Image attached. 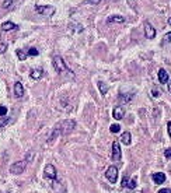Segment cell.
Returning a JSON list of instances; mask_svg holds the SVG:
<instances>
[{
    "mask_svg": "<svg viewBox=\"0 0 171 193\" xmlns=\"http://www.w3.org/2000/svg\"><path fill=\"white\" fill-rule=\"evenodd\" d=\"M136 185H137L136 178H132V179H129L128 176H125L124 179H122V183H121L122 188H128V189H135V188H136Z\"/></svg>",
    "mask_w": 171,
    "mask_h": 193,
    "instance_id": "9c48e42d",
    "label": "cell"
},
{
    "mask_svg": "<svg viewBox=\"0 0 171 193\" xmlns=\"http://www.w3.org/2000/svg\"><path fill=\"white\" fill-rule=\"evenodd\" d=\"M153 96H158V92H157V90H153Z\"/></svg>",
    "mask_w": 171,
    "mask_h": 193,
    "instance_id": "1f68e13d",
    "label": "cell"
},
{
    "mask_svg": "<svg viewBox=\"0 0 171 193\" xmlns=\"http://www.w3.org/2000/svg\"><path fill=\"white\" fill-rule=\"evenodd\" d=\"M7 107H4V105H0V116H4L7 115Z\"/></svg>",
    "mask_w": 171,
    "mask_h": 193,
    "instance_id": "cb8c5ba5",
    "label": "cell"
},
{
    "mask_svg": "<svg viewBox=\"0 0 171 193\" xmlns=\"http://www.w3.org/2000/svg\"><path fill=\"white\" fill-rule=\"evenodd\" d=\"M110 130H111V133H119V130H121V126H119V125H111Z\"/></svg>",
    "mask_w": 171,
    "mask_h": 193,
    "instance_id": "603a6c76",
    "label": "cell"
},
{
    "mask_svg": "<svg viewBox=\"0 0 171 193\" xmlns=\"http://www.w3.org/2000/svg\"><path fill=\"white\" fill-rule=\"evenodd\" d=\"M158 193H171V189H160Z\"/></svg>",
    "mask_w": 171,
    "mask_h": 193,
    "instance_id": "f1b7e54d",
    "label": "cell"
},
{
    "mask_svg": "<svg viewBox=\"0 0 171 193\" xmlns=\"http://www.w3.org/2000/svg\"><path fill=\"white\" fill-rule=\"evenodd\" d=\"M6 50H7V44H0V55H3Z\"/></svg>",
    "mask_w": 171,
    "mask_h": 193,
    "instance_id": "4316f807",
    "label": "cell"
},
{
    "mask_svg": "<svg viewBox=\"0 0 171 193\" xmlns=\"http://www.w3.org/2000/svg\"><path fill=\"white\" fill-rule=\"evenodd\" d=\"M13 4V0H3V7L4 8H10Z\"/></svg>",
    "mask_w": 171,
    "mask_h": 193,
    "instance_id": "d4e9b609",
    "label": "cell"
},
{
    "mask_svg": "<svg viewBox=\"0 0 171 193\" xmlns=\"http://www.w3.org/2000/svg\"><path fill=\"white\" fill-rule=\"evenodd\" d=\"M98 88H100L101 95H107V92H108V87L103 83V81H98Z\"/></svg>",
    "mask_w": 171,
    "mask_h": 193,
    "instance_id": "ac0fdd59",
    "label": "cell"
},
{
    "mask_svg": "<svg viewBox=\"0 0 171 193\" xmlns=\"http://www.w3.org/2000/svg\"><path fill=\"white\" fill-rule=\"evenodd\" d=\"M14 95H16V98H23L24 96V87L21 81H17L14 84Z\"/></svg>",
    "mask_w": 171,
    "mask_h": 193,
    "instance_id": "8fae6325",
    "label": "cell"
},
{
    "mask_svg": "<svg viewBox=\"0 0 171 193\" xmlns=\"http://www.w3.org/2000/svg\"><path fill=\"white\" fill-rule=\"evenodd\" d=\"M45 178H48V179H52V180H55L56 178H58L56 168L53 167L52 164H48L46 167H45Z\"/></svg>",
    "mask_w": 171,
    "mask_h": 193,
    "instance_id": "52a82bcc",
    "label": "cell"
},
{
    "mask_svg": "<svg viewBox=\"0 0 171 193\" xmlns=\"http://www.w3.org/2000/svg\"><path fill=\"white\" fill-rule=\"evenodd\" d=\"M164 155H166V158L171 159V149H167L166 151H164Z\"/></svg>",
    "mask_w": 171,
    "mask_h": 193,
    "instance_id": "83f0119b",
    "label": "cell"
},
{
    "mask_svg": "<svg viewBox=\"0 0 171 193\" xmlns=\"http://www.w3.org/2000/svg\"><path fill=\"white\" fill-rule=\"evenodd\" d=\"M44 76V70L41 67L38 69H31V71H29V77L32 78V80H40L41 77Z\"/></svg>",
    "mask_w": 171,
    "mask_h": 193,
    "instance_id": "7c38bea8",
    "label": "cell"
},
{
    "mask_svg": "<svg viewBox=\"0 0 171 193\" xmlns=\"http://www.w3.org/2000/svg\"><path fill=\"white\" fill-rule=\"evenodd\" d=\"M2 29L3 31H11V29H19V25L11 21H6V23L2 24Z\"/></svg>",
    "mask_w": 171,
    "mask_h": 193,
    "instance_id": "9a60e30c",
    "label": "cell"
},
{
    "mask_svg": "<svg viewBox=\"0 0 171 193\" xmlns=\"http://www.w3.org/2000/svg\"><path fill=\"white\" fill-rule=\"evenodd\" d=\"M158 81H160V84H166V83H168V73H167L164 69H160L158 70Z\"/></svg>",
    "mask_w": 171,
    "mask_h": 193,
    "instance_id": "5bb4252c",
    "label": "cell"
},
{
    "mask_svg": "<svg viewBox=\"0 0 171 193\" xmlns=\"http://www.w3.org/2000/svg\"><path fill=\"white\" fill-rule=\"evenodd\" d=\"M152 179L156 185H161V183L166 182V174L163 172H154L152 175Z\"/></svg>",
    "mask_w": 171,
    "mask_h": 193,
    "instance_id": "30bf717a",
    "label": "cell"
},
{
    "mask_svg": "<svg viewBox=\"0 0 171 193\" xmlns=\"http://www.w3.org/2000/svg\"><path fill=\"white\" fill-rule=\"evenodd\" d=\"M17 56H19V59H20V60H25V59H27V56H28V53L24 52L23 49H19V50H17Z\"/></svg>",
    "mask_w": 171,
    "mask_h": 193,
    "instance_id": "ffe728a7",
    "label": "cell"
},
{
    "mask_svg": "<svg viewBox=\"0 0 171 193\" xmlns=\"http://www.w3.org/2000/svg\"><path fill=\"white\" fill-rule=\"evenodd\" d=\"M168 91L171 92V81H170V84H168Z\"/></svg>",
    "mask_w": 171,
    "mask_h": 193,
    "instance_id": "d6a6232c",
    "label": "cell"
},
{
    "mask_svg": "<svg viewBox=\"0 0 171 193\" xmlns=\"http://www.w3.org/2000/svg\"><path fill=\"white\" fill-rule=\"evenodd\" d=\"M170 42H171V32L166 34L164 35V38H163V44H170Z\"/></svg>",
    "mask_w": 171,
    "mask_h": 193,
    "instance_id": "484cf974",
    "label": "cell"
},
{
    "mask_svg": "<svg viewBox=\"0 0 171 193\" xmlns=\"http://www.w3.org/2000/svg\"><path fill=\"white\" fill-rule=\"evenodd\" d=\"M52 65H53V67H55V70L58 71V73H66V74H69V76L74 77V73L72 71V69L66 65V62L63 60L62 56H59V55L53 56L52 58Z\"/></svg>",
    "mask_w": 171,
    "mask_h": 193,
    "instance_id": "7a4b0ae2",
    "label": "cell"
},
{
    "mask_svg": "<svg viewBox=\"0 0 171 193\" xmlns=\"http://www.w3.org/2000/svg\"><path fill=\"white\" fill-rule=\"evenodd\" d=\"M27 53H28V56H38V55H40V52H38L37 48H29Z\"/></svg>",
    "mask_w": 171,
    "mask_h": 193,
    "instance_id": "7402d4cb",
    "label": "cell"
},
{
    "mask_svg": "<svg viewBox=\"0 0 171 193\" xmlns=\"http://www.w3.org/2000/svg\"><path fill=\"white\" fill-rule=\"evenodd\" d=\"M107 23L108 24H112V23L122 24V23H125V17H122V16H110L107 18Z\"/></svg>",
    "mask_w": 171,
    "mask_h": 193,
    "instance_id": "2e32d148",
    "label": "cell"
},
{
    "mask_svg": "<svg viewBox=\"0 0 171 193\" xmlns=\"http://www.w3.org/2000/svg\"><path fill=\"white\" fill-rule=\"evenodd\" d=\"M143 27H145V35L147 39H154L156 37V29L153 28V25L149 23V21H145V24H143Z\"/></svg>",
    "mask_w": 171,
    "mask_h": 193,
    "instance_id": "ba28073f",
    "label": "cell"
},
{
    "mask_svg": "<svg viewBox=\"0 0 171 193\" xmlns=\"http://www.w3.org/2000/svg\"><path fill=\"white\" fill-rule=\"evenodd\" d=\"M103 2H114V0H86L87 4H93V6H98Z\"/></svg>",
    "mask_w": 171,
    "mask_h": 193,
    "instance_id": "d6986e66",
    "label": "cell"
},
{
    "mask_svg": "<svg viewBox=\"0 0 171 193\" xmlns=\"http://www.w3.org/2000/svg\"><path fill=\"white\" fill-rule=\"evenodd\" d=\"M8 122H10V119H8V117L6 116V115H4V116H0V129L4 128V126L7 125Z\"/></svg>",
    "mask_w": 171,
    "mask_h": 193,
    "instance_id": "44dd1931",
    "label": "cell"
},
{
    "mask_svg": "<svg viewBox=\"0 0 171 193\" xmlns=\"http://www.w3.org/2000/svg\"><path fill=\"white\" fill-rule=\"evenodd\" d=\"M121 146H119V141H114L112 143V154H111V158L112 161H121Z\"/></svg>",
    "mask_w": 171,
    "mask_h": 193,
    "instance_id": "8992f818",
    "label": "cell"
},
{
    "mask_svg": "<svg viewBox=\"0 0 171 193\" xmlns=\"http://www.w3.org/2000/svg\"><path fill=\"white\" fill-rule=\"evenodd\" d=\"M121 141L125 144V146H129L131 144V133L129 132H125V133H122V136H121Z\"/></svg>",
    "mask_w": 171,
    "mask_h": 193,
    "instance_id": "e0dca14e",
    "label": "cell"
},
{
    "mask_svg": "<svg viewBox=\"0 0 171 193\" xmlns=\"http://www.w3.org/2000/svg\"><path fill=\"white\" fill-rule=\"evenodd\" d=\"M167 128H168V133L171 136V122H168V125H167Z\"/></svg>",
    "mask_w": 171,
    "mask_h": 193,
    "instance_id": "4dcf8cb0",
    "label": "cell"
},
{
    "mask_svg": "<svg viewBox=\"0 0 171 193\" xmlns=\"http://www.w3.org/2000/svg\"><path fill=\"white\" fill-rule=\"evenodd\" d=\"M74 126H76L74 120H70V119H69V120H63V122L58 123V125L53 128V133H52V136L49 137V140H55L58 136L70 133V132L74 129Z\"/></svg>",
    "mask_w": 171,
    "mask_h": 193,
    "instance_id": "6da1fadb",
    "label": "cell"
},
{
    "mask_svg": "<svg viewBox=\"0 0 171 193\" xmlns=\"http://www.w3.org/2000/svg\"><path fill=\"white\" fill-rule=\"evenodd\" d=\"M168 24H170V25H171V17H170V18H168Z\"/></svg>",
    "mask_w": 171,
    "mask_h": 193,
    "instance_id": "836d02e7",
    "label": "cell"
},
{
    "mask_svg": "<svg viewBox=\"0 0 171 193\" xmlns=\"http://www.w3.org/2000/svg\"><path fill=\"white\" fill-rule=\"evenodd\" d=\"M129 2L132 3V8H133V10H135V8H136V4H135V2H133V0H129Z\"/></svg>",
    "mask_w": 171,
    "mask_h": 193,
    "instance_id": "f546056e",
    "label": "cell"
},
{
    "mask_svg": "<svg viewBox=\"0 0 171 193\" xmlns=\"http://www.w3.org/2000/svg\"><path fill=\"white\" fill-rule=\"evenodd\" d=\"M105 178L110 180L111 183H116V180H118V170H116L114 165L112 167H110L105 171Z\"/></svg>",
    "mask_w": 171,
    "mask_h": 193,
    "instance_id": "5b68a950",
    "label": "cell"
},
{
    "mask_svg": "<svg viewBox=\"0 0 171 193\" xmlns=\"http://www.w3.org/2000/svg\"><path fill=\"white\" fill-rule=\"evenodd\" d=\"M35 10L38 14L44 17H52L55 14V7L53 6H35Z\"/></svg>",
    "mask_w": 171,
    "mask_h": 193,
    "instance_id": "277c9868",
    "label": "cell"
},
{
    "mask_svg": "<svg viewBox=\"0 0 171 193\" xmlns=\"http://www.w3.org/2000/svg\"><path fill=\"white\" fill-rule=\"evenodd\" d=\"M112 116L115 117L116 120L124 119V116H125V109H124V107H115V109H114V112H112Z\"/></svg>",
    "mask_w": 171,
    "mask_h": 193,
    "instance_id": "4fadbf2b",
    "label": "cell"
},
{
    "mask_svg": "<svg viewBox=\"0 0 171 193\" xmlns=\"http://www.w3.org/2000/svg\"><path fill=\"white\" fill-rule=\"evenodd\" d=\"M27 168V159H23V161H17L14 162L13 165L10 167V174L13 175H20L25 171Z\"/></svg>",
    "mask_w": 171,
    "mask_h": 193,
    "instance_id": "3957f363",
    "label": "cell"
}]
</instances>
